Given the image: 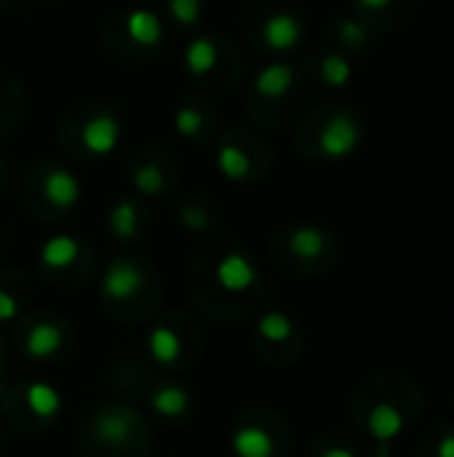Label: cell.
<instances>
[{
	"instance_id": "cell-10",
	"label": "cell",
	"mask_w": 454,
	"mask_h": 457,
	"mask_svg": "<svg viewBox=\"0 0 454 457\" xmlns=\"http://www.w3.org/2000/svg\"><path fill=\"white\" fill-rule=\"evenodd\" d=\"M126 33L129 38L142 46V49H150V46H158L161 38H163V22L158 14L147 12V9H134L129 17H126Z\"/></svg>"
},
{
	"instance_id": "cell-18",
	"label": "cell",
	"mask_w": 454,
	"mask_h": 457,
	"mask_svg": "<svg viewBox=\"0 0 454 457\" xmlns=\"http://www.w3.org/2000/svg\"><path fill=\"white\" fill-rule=\"evenodd\" d=\"M289 249H291L297 257H302V260H315V257H321L323 249H326V236H323V230L313 228V225H302V228H297V230L291 233Z\"/></svg>"
},
{
	"instance_id": "cell-3",
	"label": "cell",
	"mask_w": 454,
	"mask_h": 457,
	"mask_svg": "<svg viewBox=\"0 0 454 457\" xmlns=\"http://www.w3.org/2000/svg\"><path fill=\"white\" fill-rule=\"evenodd\" d=\"M81 140L92 156H100V158L110 156V153H115V148L121 142V121L110 113H100L92 121H86Z\"/></svg>"
},
{
	"instance_id": "cell-22",
	"label": "cell",
	"mask_w": 454,
	"mask_h": 457,
	"mask_svg": "<svg viewBox=\"0 0 454 457\" xmlns=\"http://www.w3.org/2000/svg\"><path fill=\"white\" fill-rule=\"evenodd\" d=\"M321 76H323V81H326L329 86L339 89V86H345V84L350 81L353 70H350V65H347V60H345V57H339V54H329V57L321 62Z\"/></svg>"
},
{
	"instance_id": "cell-28",
	"label": "cell",
	"mask_w": 454,
	"mask_h": 457,
	"mask_svg": "<svg viewBox=\"0 0 454 457\" xmlns=\"http://www.w3.org/2000/svg\"><path fill=\"white\" fill-rule=\"evenodd\" d=\"M182 222H185L190 230H203V228L209 225V222H206V214H203L201 209H193V206L182 212Z\"/></svg>"
},
{
	"instance_id": "cell-6",
	"label": "cell",
	"mask_w": 454,
	"mask_h": 457,
	"mask_svg": "<svg viewBox=\"0 0 454 457\" xmlns=\"http://www.w3.org/2000/svg\"><path fill=\"white\" fill-rule=\"evenodd\" d=\"M44 193L49 198L52 206L57 209H73L81 196H84V188H81V180L68 172V169H52L44 180Z\"/></svg>"
},
{
	"instance_id": "cell-25",
	"label": "cell",
	"mask_w": 454,
	"mask_h": 457,
	"mask_svg": "<svg viewBox=\"0 0 454 457\" xmlns=\"http://www.w3.org/2000/svg\"><path fill=\"white\" fill-rule=\"evenodd\" d=\"M174 126L182 137H195L201 129H203V118L195 108H182L177 116H174Z\"/></svg>"
},
{
	"instance_id": "cell-29",
	"label": "cell",
	"mask_w": 454,
	"mask_h": 457,
	"mask_svg": "<svg viewBox=\"0 0 454 457\" xmlns=\"http://www.w3.org/2000/svg\"><path fill=\"white\" fill-rule=\"evenodd\" d=\"M435 457H454V433L441 438V444L435 449Z\"/></svg>"
},
{
	"instance_id": "cell-24",
	"label": "cell",
	"mask_w": 454,
	"mask_h": 457,
	"mask_svg": "<svg viewBox=\"0 0 454 457\" xmlns=\"http://www.w3.org/2000/svg\"><path fill=\"white\" fill-rule=\"evenodd\" d=\"M134 182H137V188H139L142 193H147V196H158V193H163V188H166L163 174H161L158 166H142V169L134 174Z\"/></svg>"
},
{
	"instance_id": "cell-2",
	"label": "cell",
	"mask_w": 454,
	"mask_h": 457,
	"mask_svg": "<svg viewBox=\"0 0 454 457\" xmlns=\"http://www.w3.org/2000/svg\"><path fill=\"white\" fill-rule=\"evenodd\" d=\"M145 286V273L137 262L131 260H115L108 265L105 276H102V294L113 302H123L131 300L134 294H139Z\"/></svg>"
},
{
	"instance_id": "cell-31",
	"label": "cell",
	"mask_w": 454,
	"mask_h": 457,
	"mask_svg": "<svg viewBox=\"0 0 454 457\" xmlns=\"http://www.w3.org/2000/svg\"><path fill=\"white\" fill-rule=\"evenodd\" d=\"M363 9H371V12H379V9H387L390 0H358Z\"/></svg>"
},
{
	"instance_id": "cell-21",
	"label": "cell",
	"mask_w": 454,
	"mask_h": 457,
	"mask_svg": "<svg viewBox=\"0 0 454 457\" xmlns=\"http://www.w3.org/2000/svg\"><path fill=\"white\" fill-rule=\"evenodd\" d=\"M110 228L118 238H134L137 236V206L131 201H118L110 209Z\"/></svg>"
},
{
	"instance_id": "cell-13",
	"label": "cell",
	"mask_w": 454,
	"mask_h": 457,
	"mask_svg": "<svg viewBox=\"0 0 454 457\" xmlns=\"http://www.w3.org/2000/svg\"><path fill=\"white\" fill-rule=\"evenodd\" d=\"M81 257V244L73 236H54L41 246V262L49 270L70 268Z\"/></svg>"
},
{
	"instance_id": "cell-32",
	"label": "cell",
	"mask_w": 454,
	"mask_h": 457,
	"mask_svg": "<svg viewBox=\"0 0 454 457\" xmlns=\"http://www.w3.org/2000/svg\"><path fill=\"white\" fill-rule=\"evenodd\" d=\"M0 350H4V345H0Z\"/></svg>"
},
{
	"instance_id": "cell-19",
	"label": "cell",
	"mask_w": 454,
	"mask_h": 457,
	"mask_svg": "<svg viewBox=\"0 0 454 457\" xmlns=\"http://www.w3.org/2000/svg\"><path fill=\"white\" fill-rule=\"evenodd\" d=\"M217 166H219V172H222L227 180H233V182L246 180L249 172H251L249 156H246L241 148H235V145H225V148L217 153Z\"/></svg>"
},
{
	"instance_id": "cell-26",
	"label": "cell",
	"mask_w": 454,
	"mask_h": 457,
	"mask_svg": "<svg viewBox=\"0 0 454 457\" xmlns=\"http://www.w3.org/2000/svg\"><path fill=\"white\" fill-rule=\"evenodd\" d=\"M339 38H342V44H347L350 49H361V46L366 44V30H363L361 22L347 20V22L339 25Z\"/></svg>"
},
{
	"instance_id": "cell-20",
	"label": "cell",
	"mask_w": 454,
	"mask_h": 457,
	"mask_svg": "<svg viewBox=\"0 0 454 457\" xmlns=\"http://www.w3.org/2000/svg\"><path fill=\"white\" fill-rule=\"evenodd\" d=\"M257 332L267 342H286L294 334V321L286 313H281V310H270V313H265L259 318Z\"/></svg>"
},
{
	"instance_id": "cell-7",
	"label": "cell",
	"mask_w": 454,
	"mask_h": 457,
	"mask_svg": "<svg viewBox=\"0 0 454 457\" xmlns=\"http://www.w3.org/2000/svg\"><path fill=\"white\" fill-rule=\"evenodd\" d=\"M262 36H265V44L273 49V52H291L299 38H302V22L294 17V14H273L265 28H262Z\"/></svg>"
},
{
	"instance_id": "cell-11",
	"label": "cell",
	"mask_w": 454,
	"mask_h": 457,
	"mask_svg": "<svg viewBox=\"0 0 454 457\" xmlns=\"http://www.w3.org/2000/svg\"><path fill=\"white\" fill-rule=\"evenodd\" d=\"M65 345V332L62 326H57L54 321H41L30 329L28 334V353L30 358H54Z\"/></svg>"
},
{
	"instance_id": "cell-8",
	"label": "cell",
	"mask_w": 454,
	"mask_h": 457,
	"mask_svg": "<svg viewBox=\"0 0 454 457\" xmlns=\"http://www.w3.org/2000/svg\"><path fill=\"white\" fill-rule=\"evenodd\" d=\"M94 428H97V436L102 441H108L113 446H121L134 433V414H129L126 409L110 406V409H102L94 417Z\"/></svg>"
},
{
	"instance_id": "cell-17",
	"label": "cell",
	"mask_w": 454,
	"mask_h": 457,
	"mask_svg": "<svg viewBox=\"0 0 454 457\" xmlns=\"http://www.w3.org/2000/svg\"><path fill=\"white\" fill-rule=\"evenodd\" d=\"M217 65V46L209 38H195L185 49V68L190 76H209Z\"/></svg>"
},
{
	"instance_id": "cell-1",
	"label": "cell",
	"mask_w": 454,
	"mask_h": 457,
	"mask_svg": "<svg viewBox=\"0 0 454 457\" xmlns=\"http://www.w3.org/2000/svg\"><path fill=\"white\" fill-rule=\"evenodd\" d=\"M358 145H361V126H358L350 116H345V113L334 116V118L323 126V132H321V137H318L321 153H323L326 158H334V161L353 156Z\"/></svg>"
},
{
	"instance_id": "cell-14",
	"label": "cell",
	"mask_w": 454,
	"mask_h": 457,
	"mask_svg": "<svg viewBox=\"0 0 454 457\" xmlns=\"http://www.w3.org/2000/svg\"><path fill=\"white\" fill-rule=\"evenodd\" d=\"M25 398H28V406L44 420L57 417L62 412V406H65L62 393L49 382H30L28 390H25Z\"/></svg>"
},
{
	"instance_id": "cell-16",
	"label": "cell",
	"mask_w": 454,
	"mask_h": 457,
	"mask_svg": "<svg viewBox=\"0 0 454 457\" xmlns=\"http://www.w3.org/2000/svg\"><path fill=\"white\" fill-rule=\"evenodd\" d=\"M147 350L158 364L169 366V364H174L179 358V350H182L179 334L174 329H169V326H155L150 332V337H147Z\"/></svg>"
},
{
	"instance_id": "cell-30",
	"label": "cell",
	"mask_w": 454,
	"mask_h": 457,
	"mask_svg": "<svg viewBox=\"0 0 454 457\" xmlns=\"http://www.w3.org/2000/svg\"><path fill=\"white\" fill-rule=\"evenodd\" d=\"M321 457H355V452L347 446H329Z\"/></svg>"
},
{
	"instance_id": "cell-9",
	"label": "cell",
	"mask_w": 454,
	"mask_h": 457,
	"mask_svg": "<svg viewBox=\"0 0 454 457\" xmlns=\"http://www.w3.org/2000/svg\"><path fill=\"white\" fill-rule=\"evenodd\" d=\"M366 428L377 444H390L403 430V412L398 406L382 401V404L371 406V412L366 417Z\"/></svg>"
},
{
	"instance_id": "cell-15",
	"label": "cell",
	"mask_w": 454,
	"mask_h": 457,
	"mask_svg": "<svg viewBox=\"0 0 454 457\" xmlns=\"http://www.w3.org/2000/svg\"><path fill=\"white\" fill-rule=\"evenodd\" d=\"M150 404L155 412L166 414V417H179L190 409V393L182 388V385H161L153 390L150 396Z\"/></svg>"
},
{
	"instance_id": "cell-27",
	"label": "cell",
	"mask_w": 454,
	"mask_h": 457,
	"mask_svg": "<svg viewBox=\"0 0 454 457\" xmlns=\"http://www.w3.org/2000/svg\"><path fill=\"white\" fill-rule=\"evenodd\" d=\"M20 316V302L14 294H9L6 289H0V321H14Z\"/></svg>"
},
{
	"instance_id": "cell-4",
	"label": "cell",
	"mask_w": 454,
	"mask_h": 457,
	"mask_svg": "<svg viewBox=\"0 0 454 457\" xmlns=\"http://www.w3.org/2000/svg\"><path fill=\"white\" fill-rule=\"evenodd\" d=\"M214 276H217V281H219V286H222L225 292H246V289H251V286L257 284V278H259L254 262H251L246 254H241V252L225 254V257L219 260Z\"/></svg>"
},
{
	"instance_id": "cell-5",
	"label": "cell",
	"mask_w": 454,
	"mask_h": 457,
	"mask_svg": "<svg viewBox=\"0 0 454 457\" xmlns=\"http://www.w3.org/2000/svg\"><path fill=\"white\" fill-rule=\"evenodd\" d=\"M230 449L235 457H273L275 454V438L267 428L243 422L230 436Z\"/></svg>"
},
{
	"instance_id": "cell-23",
	"label": "cell",
	"mask_w": 454,
	"mask_h": 457,
	"mask_svg": "<svg viewBox=\"0 0 454 457\" xmlns=\"http://www.w3.org/2000/svg\"><path fill=\"white\" fill-rule=\"evenodd\" d=\"M169 12L179 25L190 28V25H195L201 20L203 4H201V0H169Z\"/></svg>"
},
{
	"instance_id": "cell-12",
	"label": "cell",
	"mask_w": 454,
	"mask_h": 457,
	"mask_svg": "<svg viewBox=\"0 0 454 457\" xmlns=\"http://www.w3.org/2000/svg\"><path fill=\"white\" fill-rule=\"evenodd\" d=\"M294 78H297V73H294V68H291V65L273 62V65H267L265 70H259V73H257V78H254V89H257L262 97H267V100H278V97H283V94H289V92H291Z\"/></svg>"
}]
</instances>
